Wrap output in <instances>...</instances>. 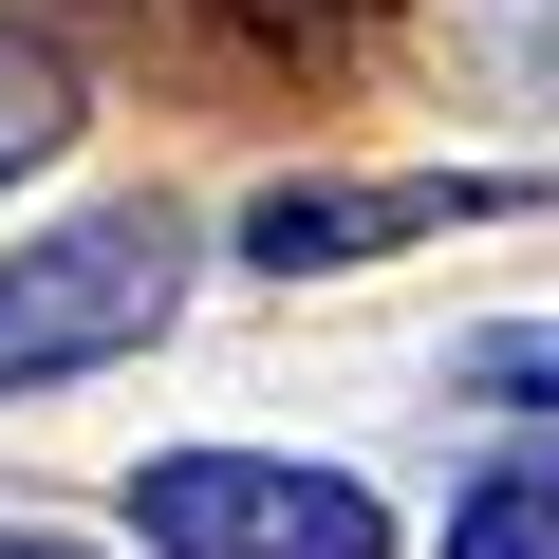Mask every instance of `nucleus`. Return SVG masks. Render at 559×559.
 I'll list each match as a JSON object with an SVG mask.
<instances>
[{"label": "nucleus", "instance_id": "obj_1", "mask_svg": "<svg viewBox=\"0 0 559 559\" xmlns=\"http://www.w3.org/2000/svg\"><path fill=\"white\" fill-rule=\"evenodd\" d=\"M187 318V224L168 205H94L57 242L0 261V392H57V373H112Z\"/></svg>", "mask_w": 559, "mask_h": 559}, {"label": "nucleus", "instance_id": "obj_2", "mask_svg": "<svg viewBox=\"0 0 559 559\" xmlns=\"http://www.w3.org/2000/svg\"><path fill=\"white\" fill-rule=\"evenodd\" d=\"M131 540L150 559H392V503L299 448H168L131 466Z\"/></svg>", "mask_w": 559, "mask_h": 559}, {"label": "nucleus", "instance_id": "obj_3", "mask_svg": "<svg viewBox=\"0 0 559 559\" xmlns=\"http://www.w3.org/2000/svg\"><path fill=\"white\" fill-rule=\"evenodd\" d=\"M559 205V168H373V187H261L242 205V261L261 280H336V261H392V242H448V224H522Z\"/></svg>", "mask_w": 559, "mask_h": 559}, {"label": "nucleus", "instance_id": "obj_4", "mask_svg": "<svg viewBox=\"0 0 559 559\" xmlns=\"http://www.w3.org/2000/svg\"><path fill=\"white\" fill-rule=\"evenodd\" d=\"M57 150H75V57H57L38 20H0V187L57 168Z\"/></svg>", "mask_w": 559, "mask_h": 559}, {"label": "nucleus", "instance_id": "obj_5", "mask_svg": "<svg viewBox=\"0 0 559 559\" xmlns=\"http://www.w3.org/2000/svg\"><path fill=\"white\" fill-rule=\"evenodd\" d=\"M448 559H559V448H522V466H485V485L448 503Z\"/></svg>", "mask_w": 559, "mask_h": 559}, {"label": "nucleus", "instance_id": "obj_6", "mask_svg": "<svg viewBox=\"0 0 559 559\" xmlns=\"http://www.w3.org/2000/svg\"><path fill=\"white\" fill-rule=\"evenodd\" d=\"M448 392H466V411H559V318H503V336H466V355H448Z\"/></svg>", "mask_w": 559, "mask_h": 559}, {"label": "nucleus", "instance_id": "obj_7", "mask_svg": "<svg viewBox=\"0 0 559 559\" xmlns=\"http://www.w3.org/2000/svg\"><path fill=\"white\" fill-rule=\"evenodd\" d=\"M448 20L485 38V75H522V94H559V0H448Z\"/></svg>", "mask_w": 559, "mask_h": 559}, {"label": "nucleus", "instance_id": "obj_8", "mask_svg": "<svg viewBox=\"0 0 559 559\" xmlns=\"http://www.w3.org/2000/svg\"><path fill=\"white\" fill-rule=\"evenodd\" d=\"M0 559H94V540H57V522H0Z\"/></svg>", "mask_w": 559, "mask_h": 559}]
</instances>
